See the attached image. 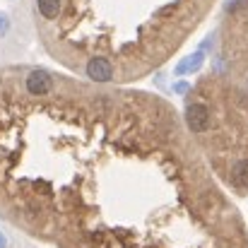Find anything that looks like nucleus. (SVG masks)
Segmentation results:
<instances>
[{
	"instance_id": "f03ea898",
	"label": "nucleus",
	"mask_w": 248,
	"mask_h": 248,
	"mask_svg": "<svg viewBox=\"0 0 248 248\" xmlns=\"http://www.w3.org/2000/svg\"><path fill=\"white\" fill-rule=\"evenodd\" d=\"M84 73L89 80L94 82H111L116 78V65L111 58H104V56H92L87 58L84 63Z\"/></svg>"
},
{
	"instance_id": "39448f33",
	"label": "nucleus",
	"mask_w": 248,
	"mask_h": 248,
	"mask_svg": "<svg viewBox=\"0 0 248 248\" xmlns=\"http://www.w3.org/2000/svg\"><path fill=\"white\" fill-rule=\"evenodd\" d=\"M7 29H10V19H7V15H0V36H5Z\"/></svg>"
},
{
	"instance_id": "20e7f679",
	"label": "nucleus",
	"mask_w": 248,
	"mask_h": 248,
	"mask_svg": "<svg viewBox=\"0 0 248 248\" xmlns=\"http://www.w3.org/2000/svg\"><path fill=\"white\" fill-rule=\"evenodd\" d=\"M232 173H234V181H236L239 186H246L248 188V159L236 162V166L232 169Z\"/></svg>"
},
{
	"instance_id": "f257e3e1",
	"label": "nucleus",
	"mask_w": 248,
	"mask_h": 248,
	"mask_svg": "<svg viewBox=\"0 0 248 248\" xmlns=\"http://www.w3.org/2000/svg\"><path fill=\"white\" fill-rule=\"evenodd\" d=\"M22 84H24L27 94H31V96H48V94H53V87H56L53 78L46 70H29V73H24Z\"/></svg>"
},
{
	"instance_id": "7ed1b4c3",
	"label": "nucleus",
	"mask_w": 248,
	"mask_h": 248,
	"mask_svg": "<svg viewBox=\"0 0 248 248\" xmlns=\"http://www.w3.org/2000/svg\"><path fill=\"white\" fill-rule=\"evenodd\" d=\"M186 121H188V128L193 133H205L210 128V108L205 104H190Z\"/></svg>"
},
{
	"instance_id": "423d86ee",
	"label": "nucleus",
	"mask_w": 248,
	"mask_h": 248,
	"mask_svg": "<svg viewBox=\"0 0 248 248\" xmlns=\"http://www.w3.org/2000/svg\"><path fill=\"white\" fill-rule=\"evenodd\" d=\"M0 248H7V239H5L2 234H0Z\"/></svg>"
}]
</instances>
